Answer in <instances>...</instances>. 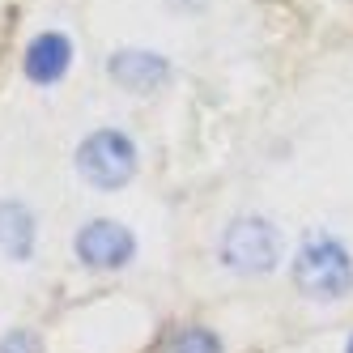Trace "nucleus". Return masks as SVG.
Wrapping results in <instances>:
<instances>
[{"label":"nucleus","mask_w":353,"mask_h":353,"mask_svg":"<svg viewBox=\"0 0 353 353\" xmlns=\"http://www.w3.org/2000/svg\"><path fill=\"white\" fill-rule=\"evenodd\" d=\"M294 285L315 302H336L353 290V256L349 247L332 234L302 239L294 256Z\"/></svg>","instance_id":"obj_1"},{"label":"nucleus","mask_w":353,"mask_h":353,"mask_svg":"<svg viewBox=\"0 0 353 353\" xmlns=\"http://www.w3.org/2000/svg\"><path fill=\"white\" fill-rule=\"evenodd\" d=\"M221 260L225 268L234 272H247V276H264L276 268L281 260V234L276 225L260 213H247V217H234L221 234Z\"/></svg>","instance_id":"obj_2"},{"label":"nucleus","mask_w":353,"mask_h":353,"mask_svg":"<svg viewBox=\"0 0 353 353\" xmlns=\"http://www.w3.org/2000/svg\"><path fill=\"white\" fill-rule=\"evenodd\" d=\"M77 170L98 192H115L137 174V145L119 128H98L77 149Z\"/></svg>","instance_id":"obj_3"},{"label":"nucleus","mask_w":353,"mask_h":353,"mask_svg":"<svg viewBox=\"0 0 353 353\" xmlns=\"http://www.w3.org/2000/svg\"><path fill=\"white\" fill-rule=\"evenodd\" d=\"M77 260L85 268H98V272H107V268H123L132 256H137V239L128 225H119V221H107V217H98L90 225H81L77 230Z\"/></svg>","instance_id":"obj_4"},{"label":"nucleus","mask_w":353,"mask_h":353,"mask_svg":"<svg viewBox=\"0 0 353 353\" xmlns=\"http://www.w3.org/2000/svg\"><path fill=\"white\" fill-rule=\"evenodd\" d=\"M107 72H111L115 85L132 90V94H145V90H158L170 77V64L158 52H137V47H128V52H115L107 60Z\"/></svg>","instance_id":"obj_5"},{"label":"nucleus","mask_w":353,"mask_h":353,"mask_svg":"<svg viewBox=\"0 0 353 353\" xmlns=\"http://www.w3.org/2000/svg\"><path fill=\"white\" fill-rule=\"evenodd\" d=\"M68 64H72V43H68L64 34H56V30L39 34V39L26 47V77H30L34 85L60 81L64 72H68Z\"/></svg>","instance_id":"obj_6"},{"label":"nucleus","mask_w":353,"mask_h":353,"mask_svg":"<svg viewBox=\"0 0 353 353\" xmlns=\"http://www.w3.org/2000/svg\"><path fill=\"white\" fill-rule=\"evenodd\" d=\"M0 251L17 264L34 256V213L21 200H0Z\"/></svg>","instance_id":"obj_7"},{"label":"nucleus","mask_w":353,"mask_h":353,"mask_svg":"<svg viewBox=\"0 0 353 353\" xmlns=\"http://www.w3.org/2000/svg\"><path fill=\"white\" fill-rule=\"evenodd\" d=\"M162 353H221V341L209 332V327H183L166 341Z\"/></svg>","instance_id":"obj_8"},{"label":"nucleus","mask_w":353,"mask_h":353,"mask_svg":"<svg viewBox=\"0 0 353 353\" xmlns=\"http://www.w3.org/2000/svg\"><path fill=\"white\" fill-rule=\"evenodd\" d=\"M34 349H39V341L30 327H13L9 336H0V353H34Z\"/></svg>","instance_id":"obj_9"},{"label":"nucleus","mask_w":353,"mask_h":353,"mask_svg":"<svg viewBox=\"0 0 353 353\" xmlns=\"http://www.w3.org/2000/svg\"><path fill=\"white\" fill-rule=\"evenodd\" d=\"M345 353H353V336H349V345H345Z\"/></svg>","instance_id":"obj_10"}]
</instances>
